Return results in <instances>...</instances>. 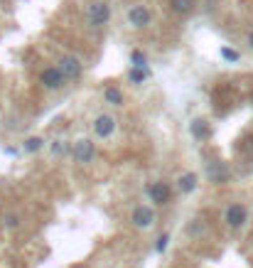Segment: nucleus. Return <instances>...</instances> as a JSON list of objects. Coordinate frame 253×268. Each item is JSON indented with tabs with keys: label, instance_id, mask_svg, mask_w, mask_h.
<instances>
[{
	"label": "nucleus",
	"instance_id": "1",
	"mask_svg": "<svg viewBox=\"0 0 253 268\" xmlns=\"http://www.w3.org/2000/svg\"><path fill=\"white\" fill-rule=\"evenodd\" d=\"M148 197H150L153 204L165 207V204H170V199H172V190H170L167 182H153V185H148Z\"/></svg>",
	"mask_w": 253,
	"mask_h": 268
},
{
	"label": "nucleus",
	"instance_id": "9",
	"mask_svg": "<svg viewBox=\"0 0 253 268\" xmlns=\"http://www.w3.org/2000/svg\"><path fill=\"white\" fill-rule=\"evenodd\" d=\"M64 81H67V79L61 77V72H59L57 67H49V69L42 72V84H44L47 89H61Z\"/></svg>",
	"mask_w": 253,
	"mask_h": 268
},
{
	"label": "nucleus",
	"instance_id": "16",
	"mask_svg": "<svg viewBox=\"0 0 253 268\" xmlns=\"http://www.w3.org/2000/svg\"><path fill=\"white\" fill-rule=\"evenodd\" d=\"M39 148H42V138H37V135H32V138L25 140V150L27 153H37Z\"/></svg>",
	"mask_w": 253,
	"mask_h": 268
},
{
	"label": "nucleus",
	"instance_id": "2",
	"mask_svg": "<svg viewBox=\"0 0 253 268\" xmlns=\"http://www.w3.org/2000/svg\"><path fill=\"white\" fill-rule=\"evenodd\" d=\"M224 222L231 227V229H241V227H246V222H248V209H246V204H231L226 214H224Z\"/></svg>",
	"mask_w": 253,
	"mask_h": 268
},
{
	"label": "nucleus",
	"instance_id": "10",
	"mask_svg": "<svg viewBox=\"0 0 253 268\" xmlns=\"http://www.w3.org/2000/svg\"><path fill=\"white\" fill-rule=\"evenodd\" d=\"M170 10L179 18H184L195 10V0H170Z\"/></svg>",
	"mask_w": 253,
	"mask_h": 268
},
{
	"label": "nucleus",
	"instance_id": "13",
	"mask_svg": "<svg viewBox=\"0 0 253 268\" xmlns=\"http://www.w3.org/2000/svg\"><path fill=\"white\" fill-rule=\"evenodd\" d=\"M103 96H106V101H108V103H113V106H123V94H120V89H118V86H108V89L103 91Z\"/></svg>",
	"mask_w": 253,
	"mask_h": 268
},
{
	"label": "nucleus",
	"instance_id": "21",
	"mask_svg": "<svg viewBox=\"0 0 253 268\" xmlns=\"http://www.w3.org/2000/svg\"><path fill=\"white\" fill-rule=\"evenodd\" d=\"M61 150H64V148H61V143H54V145H52V153H61Z\"/></svg>",
	"mask_w": 253,
	"mask_h": 268
},
{
	"label": "nucleus",
	"instance_id": "19",
	"mask_svg": "<svg viewBox=\"0 0 253 268\" xmlns=\"http://www.w3.org/2000/svg\"><path fill=\"white\" fill-rule=\"evenodd\" d=\"M5 227H8V229H18V227H20V217H18V214H5Z\"/></svg>",
	"mask_w": 253,
	"mask_h": 268
},
{
	"label": "nucleus",
	"instance_id": "14",
	"mask_svg": "<svg viewBox=\"0 0 253 268\" xmlns=\"http://www.w3.org/2000/svg\"><path fill=\"white\" fill-rule=\"evenodd\" d=\"M207 173H209V177H212L214 182H224V177H226V173H224V168H221L219 163H212V165L207 168Z\"/></svg>",
	"mask_w": 253,
	"mask_h": 268
},
{
	"label": "nucleus",
	"instance_id": "4",
	"mask_svg": "<svg viewBox=\"0 0 253 268\" xmlns=\"http://www.w3.org/2000/svg\"><path fill=\"white\" fill-rule=\"evenodd\" d=\"M131 222H133V227L138 229H148V227H153L155 224V209L153 207H145V204H138L133 214H131Z\"/></svg>",
	"mask_w": 253,
	"mask_h": 268
},
{
	"label": "nucleus",
	"instance_id": "11",
	"mask_svg": "<svg viewBox=\"0 0 253 268\" xmlns=\"http://www.w3.org/2000/svg\"><path fill=\"white\" fill-rule=\"evenodd\" d=\"M177 190L182 192V194H189V192L197 190V175L195 173H184L179 177V182H177Z\"/></svg>",
	"mask_w": 253,
	"mask_h": 268
},
{
	"label": "nucleus",
	"instance_id": "15",
	"mask_svg": "<svg viewBox=\"0 0 253 268\" xmlns=\"http://www.w3.org/2000/svg\"><path fill=\"white\" fill-rule=\"evenodd\" d=\"M131 62H133V69H148V59H145V55L140 49H136L131 55Z\"/></svg>",
	"mask_w": 253,
	"mask_h": 268
},
{
	"label": "nucleus",
	"instance_id": "17",
	"mask_svg": "<svg viewBox=\"0 0 253 268\" xmlns=\"http://www.w3.org/2000/svg\"><path fill=\"white\" fill-rule=\"evenodd\" d=\"M128 79H131L133 84H143V81L148 79V69H131Z\"/></svg>",
	"mask_w": 253,
	"mask_h": 268
},
{
	"label": "nucleus",
	"instance_id": "8",
	"mask_svg": "<svg viewBox=\"0 0 253 268\" xmlns=\"http://www.w3.org/2000/svg\"><path fill=\"white\" fill-rule=\"evenodd\" d=\"M113 131H116V121H113L111 116L103 114L94 121V133H96L98 138H108V135H113Z\"/></svg>",
	"mask_w": 253,
	"mask_h": 268
},
{
	"label": "nucleus",
	"instance_id": "18",
	"mask_svg": "<svg viewBox=\"0 0 253 268\" xmlns=\"http://www.w3.org/2000/svg\"><path fill=\"white\" fill-rule=\"evenodd\" d=\"M167 244H170V234H160L155 241V253H162V251L167 249Z\"/></svg>",
	"mask_w": 253,
	"mask_h": 268
},
{
	"label": "nucleus",
	"instance_id": "22",
	"mask_svg": "<svg viewBox=\"0 0 253 268\" xmlns=\"http://www.w3.org/2000/svg\"><path fill=\"white\" fill-rule=\"evenodd\" d=\"M248 47H251V49H253V30H251V32H248Z\"/></svg>",
	"mask_w": 253,
	"mask_h": 268
},
{
	"label": "nucleus",
	"instance_id": "6",
	"mask_svg": "<svg viewBox=\"0 0 253 268\" xmlns=\"http://www.w3.org/2000/svg\"><path fill=\"white\" fill-rule=\"evenodd\" d=\"M128 22L138 27V30H143V27H148L150 22H153V13L145 8V5H133L131 10H128Z\"/></svg>",
	"mask_w": 253,
	"mask_h": 268
},
{
	"label": "nucleus",
	"instance_id": "3",
	"mask_svg": "<svg viewBox=\"0 0 253 268\" xmlns=\"http://www.w3.org/2000/svg\"><path fill=\"white\" fill-rule=\"evenodd\" d=\"M86 15H89V22L94 25V27H103L108 18H111V8H108V3H91L89 5V10H86Z\"/></svg>",
	"mask_w": 253,
	"mask_h": 268
},
{
	"label": "nucleus",
	"instance_id": "5",
	"mask_svg": "<svg viewBox=\"0 0 253 268\" xmlns=\"http://www.w3.org/2000/svg\"><path fill=\"white\" fill-rule=\"evenodd\" d=\"M57 69L61 72V77H64V79H79V77H81V72H84L81 62H79L74 55H67V57L59 59Z\"/></svg>",
	"mask_w": 253,
	"mask_h": 268
},
{
	"label": "nucleus",
	"instance_id": "12",
	"mask_svg": "<svg viewBox=\"0 0 253 268\" xmlns=\"http://www.w3.org/2000/svg\"><path fill=\"white\" fill-rule=\"evenodd\" d=\"M189 131H192V135H195V138H207V135H209V126H207V121L197 118V121H192Z\"/></svg>",
	"mask_w": 253,
	"mask_h": 268
},
{
	"label": "nucleus",
	"instance_id": "7",
	"mask_svg": "<svg viewBox=\"0 0 253 268\" xmlns=\"http://www.w3.org/2000/svg\"><path fill=\"white\" fill-rule=\"evenodd\" d=\"M72 155H74V160L77 163H91L94 160V155H96V145H94V140H77L74 143V148H72Z\"/></svg>",
	"mask_w": 253,
	"mask_h": 268
},
{
	"label": "nucleus",
	"instance_id": "20",
	"mask_svg": "<svg viewBox=\"0 0 253 268\" xmlns=\"http://www.w3.org/2000/svg\"><path fill=\"white\" fill-rule=\"evenodd\" d=\"M221 57L226 59V62H238V52L229 49V47H221Z\"/></svg>",
	"mask_w": 253,
	"mask_h": 268
}]
</instances>
